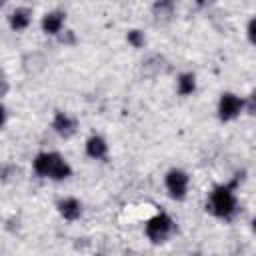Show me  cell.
<instances>
[{
    "label": "cell",
    "mask_w": 256,
    "mask_h": 256,
    "mask_svg": "<svg viewBox=\"0 0 256 256\" xmlns=\"http://www.w3.org/2000/svg\"><path fill=\"white\" fill-rule=\"evenodd\" d=\"M238 176L228 182V184H220L216 186L212 192H210V200L206 204V208L216 216V218H222V220H230L236 210H238V200H236V186H238Z\"/></svg>",
    "instance_id": "cell-1"
},
{
    "label": "cell",
    "mask_w": 256,
    "mask_h": 256,
    "mask_svg": "<svg viewBox=\"0 0 256 256\" xmlns=\"http://www.w3.org/2000/svg\"><path fill=\"white\" fill-rule=\"evenodd\" d=\"M144 232H146V236H148L154 244H160V242H164V240L174 232V220H172L168 214L158 212V214H154V216L146 222Z\"/></svg>",
    "instance_id": "cell-2"
},
{
    "label": "cell",
    "mask_w": 256,
    "mask_h": 256,
    "mask_svg": "<svg viewBox=\"0 0 256 256\" xmlns=\"http://www.w3.org/2000/svg\"><path fill=\"white\" fill-rule=\"evenodd\" d=\"M164 184H166V190L168 194L174 198V200H184L186 194H188V186H190V176L180 170V168H172L168 170L166 178H164Z\"/></svg>",
    "instance_id": "cell-3"
},
{
    "label": "cell",
    "mask_w": 256,
    "mask_h": 256,
    "mask_svg": "<svg viewBox=\"0 0 256 256\" xmlns=\"http://www.w3.org/2000/svg\"><path fill=\"white\" fill-rule=\"evenodd\" d=\"M244 110V100L232 92H224L218 100V116L222 122H230L234 118L240 116V112Z\"/></svg>",
    "instance_id": "cell-4"
},
{
    "label": "cell",
    "mask_w": 256,
    "mask_h": 256,
    "mask_svg": "<svg viewBox=\"0 0 256 256\" xmlns=\"http://www.w3.org/2000/svg\"><path fill=\"white\" fill-rule=\"evenodd\" d=\"M52 128L58 136L62 138H70L74 132H76V120L66 114V112H56L54 114V120H52Z\"/></svg>",
    "instance_id": "cell-5"
},
{
    "label": "cell",
    "mask_w": 256,
    "mask_h": 256,
    "mask_svg": "<svg viewBox=\"0 0 256 256\" xmlns=\"http://www.w3.org/2000/svg\"><path fill=\"white\" fill-rule=\"evenodd\" d=\"M56 208H58L60 216H62L64 220H70V222H72V220H78L80 214H82V204H80V200H76V198H72V196L58 200Z\"/></svg>",
    "instance_id": "cell-6"
},
{
    "label": "cell",
    "mask_w": 256,
    "mask_h": 256,
    "mask_svg": "<svg viewBox=\"0 0 256 256\" xmlns=\"http://www.w3.org/2000/svg\"><path fill=\"white\" fill-rule=\"evenodd\" d=\"M64 20H66V14L60 12V10H54V12H48L44 14L42 18V30L50 36H56L62 32V26H64Z\"/></svg>",
    "instance_id": "cell-7"
},
{
    "label": "cell",
    "mask_w": 256,
    "mask_h": 256,
    "mask_svg": "<svg viewBox=\"0 0 256 256\" xmlns=\"http://www.w3.org/2000/svg\"><path fill=\"white\" fill-rule=\"evenodd\" d=\"M68 176H72V166L66 162V158H62L58 152H54V160H52L48 178H52V180H66Z\"/></svg>",
    "instance_id": "cell-8"
},
{
    "label": "cell",
    "mask_w": 256,
    "mask_h": 256,
    "mask_svg": "<svg viewBox=\"0 0 256 256\" xmlns=\"http://www.w3.org/2000/svg\"><path fill=\"white\" fill-rule=\"evenodd\" d=\"M86 154L94 160H100V158H106L108 154V144L102 136L98 134H92L88 140H86Z\"/></svg>",
    "instance_id": "cell-9"
},
{
    "label": "cell",
    "mask_w": 256,
    "mask_h": 256,
    "mask_svg": "<svg viewBox=\"0 0 256 256\" xmlns=\"http://www.w3.org/2000/svg\"><path fill=\"white\" fill-rule=\"evenodd\" d=\"M8 22H10V28L16 30V32L26 30V28L30 26V22H32V12H30L28 8H16V10L10 14Z\"/></svg>",
    "instance_id": "cell-10"
},
{
    "label": "cell",
    "mask_w": 256,
    "mask_h": 256,
    "mask_svg": "<svg viewBox=\"0 0 256 256\" xmlns=\"http://www.w3.org/2000/svg\"><path fill=\"white\" fill-rule=\"evenodd\" d=\"M52 158H54V152H40L36 154L32 166H34V172L42 178H48V172H50V166H52Z\"/></svg>",
    "instance_id": "cell-11"
},
{
    "label": "cell",
    "mask_w": 256,
    "mask_h": 256,
    "mask_svg": "<svg viewBox=\"0 0 256 256\" xmlns=\"http://www.w3.org/2000/svg\"><path fill=\"white\" fill-rule=\"evenodd\" d=\"M176 88H178V94L190 96L196 90V76L192 72H182L176 80Z\"/></svg>",
    "instance_id": "cell-12"
},
{
    "label": "cell",
    "mask_w": 256,
    "mask_h": 256,
    "mask_svg": "<svg viewBox=\"0 0 256 256\" xmlns=\"http://www.w3.org/2000/svg\"><path fill=\"white\" fill-rule=\"evenodd\" d=\"M126 40H128V44H132L134 48H142V46H144V34H142L140 30H130V32L126 34Z\"/></svg>",
    "instance_id": "cell-13"
},
{
    "label": "cell",
    "mask_w": 256,
    "mask_h": 256,
    "mask_svg": "<svg viewBox=\"0 0 256 256\" xmlns=\"http://www.w3.org/2000/svg\"><path fill=\"white\" fill-rule=\"evenodd\" d=\"M176 4V0H156L154 10H172Z\"/></svg>",
    "instance_id": "cell-14"
},
{
    "label": "cell",
    "mask_w": 256,
    "mask_h": 256,
    "mask_svg": "<svg viewBox=\"0 0 256 256\" xmlns=\"http://www.w3.org/2000/svg\"><path fill=\"white\" fill-rule=\"evenodd\" d=\"M6 116H8V114H6V108L0 104V128L6 124Z\"/></svg>",
    "instance_id": "cell-15"
},
{
    "label": "cell",
    "mask_w": 256,
    "mask_h": 256,
    "mask_svg": "<svg viewBox=\"0 0 256 256\" xmlns=\"http://www.w3.org/2000/svg\"><path fill=\"white\" fill-rule=\"evenodd\" d=\"M248 38H250V40L254 38V20L248 22Z\"/></svg>",
    "instance_id": "cell-16"
},
{
    "label": "cell",
    "mask_w": 256,
    "mask_h": 256,
    "mask_svg": "<svg viewBox=\"0 0 256 256\" xmlns=\"http://www.w3.org/2000/svg\"><path fill=\"white\" fill-rule=\"evenodd\" d=\"M214 0H196V4L198 6H208V4H212Z\"/></svg>",
    "instance_id": "cell-17"
},
{
    "label": "cell",
    "mask_w": 256,
    "mask_h": 256,
    "mask_svg": "<svg viewBox=\"0 0 256 256\" xmlns=\"http://www.w3.org/2000/svg\"><path fill=\"white\" fill-rule=\"evenodd\" d=\"M4 2H6V0H0V4H4Z\"/></svg>",
    "instance_id": "cell-18"
}]
</instances>
